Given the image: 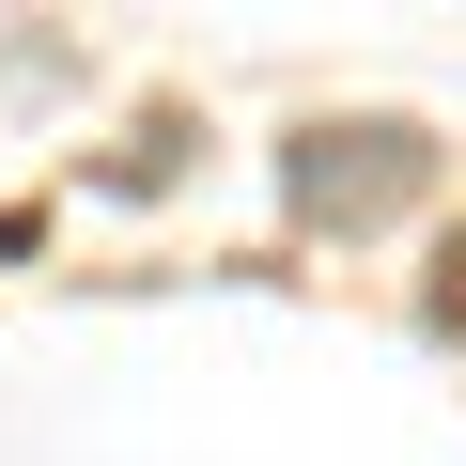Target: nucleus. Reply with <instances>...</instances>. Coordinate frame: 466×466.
<instances>
[{
	"instance_id": "1",
	"label": "nucleus",
	"mask_w": 466,
	"mask_h": 466,
	"mask_svg": "<svg viewBox=\"0 0 466 466\" xmlns=\"http://www.w3.org/2000/svg\"><path fill=\"white\" fill-rule=\"evenodd\" d=\"M420 187H435V140H420L404 109H311V125L280 140V202H296V233H389Z\"/></svg>"
},
{
	"instance_id": "2",
	"label": "nucleus",
	"mask_w": 466,
	"mask_h": 466,
	"mask_svg": "<svg viewBox=\"0 0 466 466\" xmlns=\"http://www.w3.org/2000/svg\"><path fill=\"white\" fill-rule=\"evenodd\" d=\"M420 311H435V327L466 342V233H451V249H435V280H420Z\"/></svg>"
}]
</instances>
